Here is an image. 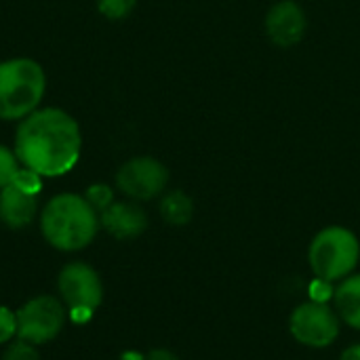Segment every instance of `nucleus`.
<instances>
[{
	"mask_svg": "<svg viewBox=\"0 0 360 360\" xmlns=\"http://www.w3.org/2000/svg\"><path fill=\"white\" fill-rule=\"evenodd\" d=\"M13 150L21 167L42 177H61L80 160L82 133L65 110L38 108L19 120Z\"/></svg>",
	"mask_w": 360,
	"mask_h": 360,
	"instance_id": "nucleus-1",
	"label": "nucleus"
},
{
	"mask_svg": "<svg viewBox=\"0 0 360 360\" xmlns=\"http://www.w3.org/2000/svg\"><path fill=\"white\" fill-rule=\"evenodd\" d=\"M360 243L354 232L342 226L321 230L308 249V262L321 283L346 278L359 264Z\"/></svg>",
	"mask_w": 360,
	"mask_h": 360,
	"instance_id": "nucleus-4",
	"label": "nucleus"
},
{
	"mask_svg": "<svg viewBox=\"0 0 360 360\" xmlns=\"http://www.w3.org/2000/svg\"><path fill=\"white\" fill-rule=\"evenodd\" d=\"M93 310H86V308H72V310H68V316H70V321H74L76 325H80V323H89L91 319H93Z\"/></svg>",
	"mask_w": 360,
	"mask_h": 360,
	"instance_id": "nucleus-20",
	"label": "nucleus"
},
{
	"mask_svg": "<svg viewBox=\"0 0 360 360\" xmlns=\"http://www.w3.org/2000/svg\"><path fill=\"white\" fill-rule=\"evenodd\" d=\"M137 0H97V8L105 19L120 21L131 15Z\"/></svg>",
	"mask_w": 360,
	"mask_h": 360,
	"instance_id": "nucleus-15",
	"label": "nucleus"
},
{
	"mask_svg": "<svg viewBox=\"0 0 360 360\" xmlns=\"http://www.w3.org/2000/svg\"><path fill=\"white\" fill-rule=\"evenodd\" d=\"M57 289L61 302L68 310L86 308L97 310L103 300V285L95 268L84 262H70L61 268L57 278Z\"/></svg>",
	"mask_w": 360,
	"mask_h": 360,
	"instance_id": "nucleus-8",
	"label": "nucleus"
},
{
	"mask_svg": "<svg viewBox=\"0 0 360 360\" xmlns=\"http://www.w3.org/2000/svg\"><path fill=\"white\" fill-rule=\"evenodd\" d=\"M169 184L167 167L152 156H135L127 160L116 173L118 190L131 200H152Z\"/></svg>",
	"mask_w": 360,
	"mask_h": 360,
	"instance_id": "nucleus-7",
	"label": "nucleus"
},
{
	"mask_svg": "<svg viewBox=\"0 0 360 360\" xmlns=\"http://www.w3.org/2000/svg\"><path fill=\"white\" fill-rule=\"evenodd\" d=\"M17 335V312L0 306V344H8Z\"/></svg>",
	"mask_w": 360,
	"mask_h": 360,
	"instance_id": "nucleus-18",
	"label": "nucleus"
},
{
	"mask_svg": "<svg viewBox=\"0 0 360 360\" xmlns=\"http://www.w3.org/2000/svg\"><path fill=\"white\" fill-rule=\"evenodd\" d=\"M84 198H86V202H89L97 213H101V211H105V209L114 202V190H112L108 184H93V186L86 188Z\"/></svg>",
	"mask_w": 360,
	"mask_h": 360,
	"instance_id": "nucleus-16",
	"label": "nucleus"
},
{
	"mask_svg": "<svg viewBox=\"0 0 360 360\" xmlns=\"http://www.w3.org/2000/svg\"><path fill=\"white\" fill-rule=\"evenodd\" d=\"M38 211L36 196L23 194L13 186L0 190V221L11 230L27 228Z\"/></svg>",
	"mask_w": 360,
	"mask_h": 360,
	"instance_id": "nucleus-11",
	"label": "nucleus"
},
{
	"mask_svg": "<svg viewBox=\"0 0 360 360\" xmlns=\"http://www.w3.org/2000/svg\"><path fill=\"white\" fill-rule=\"evenodd\" d=\"M335 308L346 325L360 331V274L346 278L335 289Z\"/></svg>",
	"mask_w": 360,
	"mask_h": 360,
	"instance_id": "nucleus-12",
	"label": "nucleus"
},
{
	"mask_svg": "<svg viewBox=\"0 0 360 360\" xmlns=\"http://www.w3.org/2000/svg\"><path fill=\"white\" fill-rule=\"evenodd\" d=\"M99 213L80 194H57L40 213V232L44 240L63 253L82 251L99 232Z\"/></svg>",
	"mask_w": 360,
	"mask_h": 360,
	"instance_id": "nucleus-2",
	"label": "nucleus"
},
{
	"mask_svg": "<svg viewBox=\"0 0 360 360\" xmlns=\"http://www.w3.org/2000/svg\"><path fill=\"white\" fill-rule=\"evenodd\" d=\"M65 304L51 295H38L17 310V338L32 344L53 342L65 327Z\"/></svg>",
	"mask_w": 360,
	"mask_h": 360,
	"instance_id": "nucleus-5",
	"label": "nucleus"
},
{
	"mask_svg": "<svg viewBox=\"0 0 360 360\" xmlns=\"http://www.w3.org/2000/svg\"><path fill=\"white\" fill-rule=\"evenodd\" d=\"M141 360H179V359H177L173 352L158 348V350H152V352H148L146 356H141Z\"/></svg>",
	"mask_w": 360,
	"mask_h": 360,
	"instance_id": "nucleus-21",
	"label": "nucleus"
},
{
	"mask_svg": "<svg viewBox=\"0 0 360 360\" xmlns=\"http://www.w3.org/2000/svg\"><path fill=\"white\" fill-rule=\"evenodd\" d=\"M160 215L171 226H186V224H190V219L194 215V202L181 190L169 192L160 200Z\"/></svg>",
	"mask_w": 360,
	"mask_h": 360,
	"instance_id": "nucleus-13",
	"label": "nucleus"
},
{
	"mask_svg": "<svg viewBox=\"0 0 360 360\" xmlns=\"http://www.w3.org/2000/svg\"><path fill=\"white\" fill-rule=\"evenodd\" d=\"M306 27V13L295 0H281L266 15V32L270 40L283 49L297 44L304 38Z\"/></svg>",
	"mask_w": 360,
	"mask_h": 360,
	"instance_id": "nucleus-9",
	"label": "nucleus"
},
{
	"mask_svg": "<svg viewBox=\"0 0 360 360\" xmlns=\"http://www.w3.org/2000/svg\"><path fill=\"white\" fill-rule=\"evenodd\" d=\"M42 175H38L36 171L32 169H25V167H19V171L15 173L13 181L8 186L17 188L19 192L23 194H30V196H38L40 190H42Z\"/></svg>",
	"mask_w": 360,
	"mask_h": 360,
	"instance_id": "nucleus-14",
	"label": "nucleus"
},
{
	"mask_svg": "<svg viewBox=\"0 0 360 360\" xmlns=\"http://www.w3.org/2000/svg\"><path fill=\"white\" fill-rule=\"evenodd\" d=\"M19 167L21 165H19V160L15 156V150H11L6 146H0V190L6 188L13 181Z\"/></svg>",
	"mask_w": 360,
	"mask_h": 360,
	"instance_id": "nucleus-17",
	"label": "nucleus"
},
{
	"mask_svg": "<svg viewBox=\"0 0 360 360\" xmlns=\"http://www.w3.org/2000/svg\"><path fill=\"white\" fill-rule=\"evenodd\" d=\"M99 224L110 236H114L118 240H129V238H137L146 232L148 215L135 202L114 200L105 211L99 213Z\"/></svg>",
	"mask_w": 360,
	"mask_h": 360,
	"instance_id": "nucleus-10",
	"label": "nucleus"
},
{
	"mask_svg": "<svg viewBox=\"0 0 360 360\" xmlns=\"http://www.w3.org/2000/svg\"><path fill=\"white\" fill-rule=\"evenodd\" d=\"M342 360H360V344L346 348L344 354H342Z\"/></svg>",
	"mask_w": 360,
	"mask_h": 360,
	"instance_id": "nucleus-22",
	"label": "nucleus"
},
{
	"mask_svg": "<svg viewBox=\"0 0 360 360\" xmlns=\"http://www.w3.org/2000/svg\"><path fill=\"white\" fill-rule=\"evenodd\" d=\"M2 360H40V354H38V350H36L32 344L19 340V342L11 344V346L6 348Z\"/></svg>",
	"mask_w": 360,
	"mask_h": 360,
	"instance_id": "nucleus-19",
	"label": "nucleus"
},
{
	"mask_svg": "<svg viewBox=\"0 0 360 360\" xmlns=\"http://www.w3.org/2000/svg\"><path fill=\"white\" fill-rule=\"evenodd\" d=\"M289 331L308 348H327L340 335V316L323 302H306L293 310Z\"/></svg>",
	"mask_w": 360,
	"mask_h": 360,
	"instance_id": "nucleus-6",
	"label": "nucleus"
},
{
	"mask_svg": "<svg viewBox=\"0 0 360 360\" xmlns=\"http://www.w3.org/2000/svg\"><path fill=\"white\" fill-rule=\"evenodd\" d=\"M44 93L46 74L36 59L0 61V120H23L40 108Z\"/></svg>",
	"mask_w": 360,
	"mask_h": 360,
	"instance_id": "nucleus-3",
	"label": "nucleus"
}]
</instances>
